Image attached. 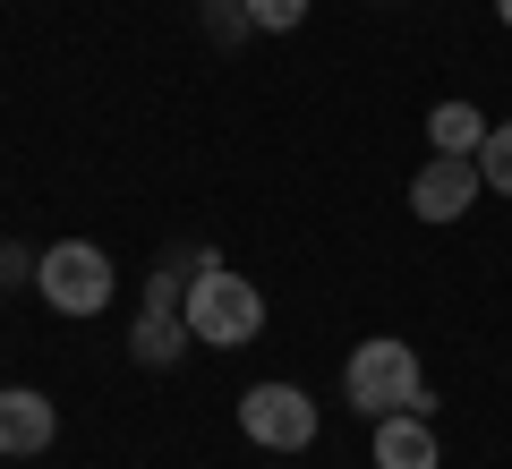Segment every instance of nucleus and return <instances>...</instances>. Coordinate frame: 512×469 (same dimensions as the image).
I'll list each match as a JSON object with an SVG mask.
<instances>
[{
  "mask_svg": "<svg viewBox=\"0 0 512 469\" xmlns=\"http://www.w3.org/2000/svg\"><path fill=\"white\" fill-rule=\"evenodd\" d=\"M180 316H188V333H197L205 350H248L256 333H265V299H256V282H248V273H231L222 256H197Z\"/></svg>",
  "mask_w": 512,
  "mask_h": 469,
  "instance_id": "f257e3e1",
  "label": "nucleus"
},
{
  "mask_svg": "<svg viewBox=\"0 0 512 469\" xmlns=\"http://www.w3.org/2000/svg\"><path fill=\"white\" fill-rule=\"evenodd\" d=\"M342 393H350V410H367V418H393V410H436L419 350H410V342H393V333H376V342H359V350H350Z\"/></svg>",
  "mask_w": 512,
  "mask_h": 469,
  "instance_id": "f03ea898",
  "label": "nucleus"
},
{
  "mask_svg": "<svg viewBox=\"0 0 512 469\" xmlns=\"http://www.w3.org/2000/svg\"><path fill=\"white\" fill-rule=\"evenodd\" d=\"M111 282H120V273H111V256L94 248V239H60L52 256H35V290L60 307V316H103Z\"/></svg>",
  "mask_w": 512,
  "mask_h": 469,
  "instance_id": "7ed1b4c3",
  "label": "nucleus"
},
{
  "mask_svg": "<svg viewBox=\"0 0 512 469\" xmlns=\"http://www.w3.org/2000/svg\"><path fill=\"white\" fill-rule=\"evenodd\" d=\"M239 427L265 452H308L316 444V401L299 393V384H248V393H239Z\"/></svg>",
  "mask_w": 512,
  "mask_h": 469,
  "instance_id": "20e7f679",
  "label": "nucleus"
},
{
  "mask_svg": "<svg viewBox=\"0 0 512 469\" xmlns=\"http://www.w3.org/2000/svg\"><path fill=\"white\" fill-rule=\"evenodd\" d=\"M478 197H487L478 154H427V171L410 180V214H419V222H461Z\"/></svg>",
  "mask_w": 512,
  "mask_h": 469,
  "instance_id": "39448f33",
  "label": "nucleus"
},
{
  "mask_svg": "<svg viewBox=\"0 0 512 469\" xmlns=\"http://www.w3.org/2000/svg\"><path fill=\"white\" fill-rule=\"evenodd\" d=\"M436 427H427V410H393L376 418V469H436Z\"/></svg>",
  "mask_w": 512,
  "mask_h": 469,
  "instance_id": "423d86ee",
  "label": "nucleus"
},
{
  "mask_svg": "<svg viewBox=\"0 0 512 469\" xmlns=\"http://www.w3.org/2000/svg\"><path fill=\"white\" fill-rule=\"evenodd\" d=\"M52 444V401L35 393V384H0V452H43Z\"/></svg>",
  "mask_w": 512,
  "mask_h": 469,
  "instance_id": "0eeeda50",
  "label": "nucleus"
},
{
  "mask_svg": "<svg viewBox=\"0 0 512 469\" xmlns=\"http://www.w3.org/2000/svg\"><path fill=\"white\" fill-rule=\"evenodd\" d=\"M188 342H197V333H188V316H180V307H146V316H137V333H128L137 367H171Z\"/></svg>",
  "mask_w": 512,
  "mask_h": 469,
  "instance_id": "6e6552de",
  "label": "nucleus"
},
{
  "mask_svg": "<svg viewBox=\"0 0 512 469\" xmlns=\"http://www.w3.org/2000/svg\"><path fill=\"white\" fill-rule=\"evenodd\" d=\"M427 137H436V154H478L487 120H478V103H436L427 111Z\"/></svg>",
  "mask_w": 512,
  "mask_h": 469,
  "instance_id": "1a4fd4ad",
  "label": "nucleus"
},
{
  "mask_svg": "<svg viewBox=\"0 0 512 469\" xmlns=\"http://www.w3.org/2000/svg\"><path fill=\"white\" fill-rule=\"evenodd\" d=\"M478 180H487L495 197H512V120L487 128V145H478Z\"/></svg>",
  "mask_w": 512,
  "mask_h": 469,
  "instance_id": "9d476101",
  "label": "nucleus"
},
{
  "mask_svg": "<svg viewBox=\"0 0 512 469\" xmlns=\"http://www.w3.org/2000/svg\"><path fill=\"white\" fill-rule=\"evenodd\" d=\"M248 18L265 26V35H291V26L308 18V0H248Z\"/></svg>",
  "mask_w": 512,
  "mask_h": 469,
  "instance_id": "9b49d317",
  "label": "nucleus"
},
{
  "mask_svg": "<svg viewBox=\"0 0 512 469\" xmlns=\"http://www.w3.org/2000/svg\"><path fill=\"white\" fill-rule=\"evenodd\" d=\"M205 26H214L222 43H239V35H248L256 18H248V0H205Z\"/></svg>",
  "mask_w": 512,
  "mask_h": 469,
  "instance_id": "f8f14e48",
  "label": "nucleus"
},
{
  "mask_svg": "<svg viewBox=\"0 0 512 469\" xmlns=\"http://www.w3.org/2000/svg\"><path fill=\"white\" fill-rule=\"evenodd\" d=\"M26 273H35V265H26L18 248H0V290H9V282H26Z\"/></svg>",
  "mask_w": 512,
  "mask_h": 469,
  "instance_id": "ddd939ff",
  "label": "nucleus"
},
{
  "mask_svg": "<svg viewBox=\"0 0 512 469\" xmlns=\"http://www.w3.org/2000/svg\"><path fill=\"white\" fill-rule=\"evenodd\" d=\"M495 18H504V26H512V0H495Z\"/></svg>",
  "mask_w": 512,
  "mask_h": 469,
  "instance_id": "4468645a",
  "label": "nucleus"
}]
</instances>
